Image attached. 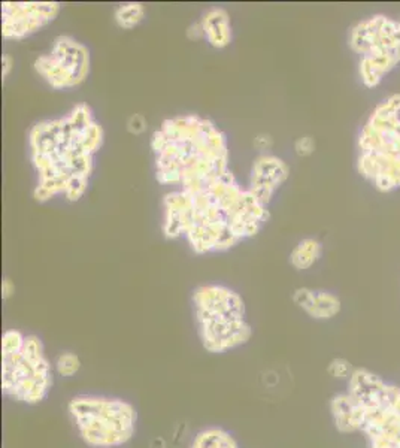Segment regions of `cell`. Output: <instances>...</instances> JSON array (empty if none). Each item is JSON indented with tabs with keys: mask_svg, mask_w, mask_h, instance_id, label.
<instances>
[{
	"mask_svg": "<svg viewBox=\"0 0 400 448\" xmlns=\"http://www.w3.org/2000/svg\"><path fill=\"white\" fill-rule=\"evenodd\" d=\"M290 177L288 164L272 154H263L254 160L250 174V191L254 198L268 206L273 194L285 183Z\"/></svg>",
	"mask_w": 400,
	"mask_h": 448,
	"instance_id": "10",
	"label": "cell"
},
{
	"mask_svg": "<svg viewBox=\"0 0 400 448\" xmlns=\"http://www.w3.org/2000/svg\"><path fill=\"white\" fill-rule=\"evenodd\" d=\"M357 169L382 193L400 189V93L382 101L365 124Z\"/></svg>",
	"mask_w": 400,
	"mask_h": 448,
	"instance_id": "4",
	"label": "cell"
},
{
	"mask_svg": "<svg viewBox=\"0 0 400 448\" xmlns=\"http://www.w3.org/2000/svg\"><path fill=\"white\" fill-rule=\"evenodd\" d=\"M57 2H5L2 4L4 39L18 40L44 29L57 18Z\"/></svg>",
	"mask_w": 400,
	"mask_h": 448,
	"instance_id": "8",
	"label": "cell"
},
{
	"mask_svg": "<svg viewBox=\"0 0 400 448\" xmlns=\"http://www.w3.org/2000/svg\"><path fill=\"white\" fill-rule=\"evenodd\" d=\"M205 39L217 50H223L232 44V21L229 12L223 8H212L200 20Z\"/></svg>",
	"mask_w": 400,
	"mask_h": 448,
	"instance_id": "14",
	"label": "cell"
},
{
	"mask_svg": "<svg viewBox=\"0 0 400 448\" xmlns=\"http://www.w3.org/2000/svg\"><path fill=\"white\" fill-rule=\"evenodd\" d=\"M187 448H241V445L223 426H206L191 438Z\"/></svg>",
	"mask_w": 400,
	"mask_h": 448,
	"instance_id": "15",
	"label": "cell"
},
{
	"mask_svg": "<svg viewBox=\"0 0 400 448\" xmlns=\"http://www.w3.org/2000/svg\"><path fill=\"white\" fill-rule=\"evenodd\" d=\"M82 368L81 357L74 352H63L54 360V372L63 378L75 376Z\"/></svg>",
	"mask_w": 400,
	"mask_h": 448,
	"instance_id": "18",
	"label": "cell"
},
{
	"mask_svg": "<svg viewBox=\"0 0 400 448\" xmlns=\"http://www.w3.org/2000/svg\"><path fill=\"white\" fill-rule=\"evenodd\" d=\"M400 63V48L372 52L360 57L358 74L367 89L378 87L384 77Z\"/></svg>",
	"mask_w": 400,
	"mask_h": 448,
	"instance_id": "13",
	"label": "cell"
},
{
	"mask_svg": "<svg viewBox=\"0 0 400 448\" xmlns=\"http://www.w3.org/2000/svg\"><path fill=\"white\" fill-rule=\"evenodd\" d=\"M127 129L133 135H141L147 129V120L141 114H135L130 117L127 123Z\"/></svg>",
	"mask_w": 400,
	"mask_h": 448,
	"instance_id": "22",
	"label": "cell"
},
{
	"mask_svg": "<svg viewBox=\"0 0 400 448\" xmlns=\"http://www.w3.org/2000/svg\"><path fill=\"white\" fill-rule=\"evenodd\" d=\"M151 148L159 183L179 186L181 191L206 190L230 172L226 135L196 114L164 120Z\"/></svg>",
	"mask_w": 400,
	"mask_h": 448,
	"instance_id": "2",
	"label": "cell"
},
{
	"mask_svg": "<svg viewBox=\"0 0 400 448\" xmlns=\"http://www.w3.org/2000/svg\"><path fill=\"white\" fill-rule=\"evenodd\" d=\"M90 51L72 36H57L48 54L39 55L33 67L52 89H72L90 74Z\"/></svg>",
	"mask_w": 400,
	"mask_h": 448,
	"instance_id": "7",
	"label": "cell"
},
{
	"mask_svg": "<svg viewBox=\"0 0 400 448\" xmlns=\"http://www.w3.org/2000/svg\"><path fill=\"white\" fill-rule=\"evenodd\" d=\"M191 303L198 338L206 353L226 354L251 341L254 330L239 293L219 284L199 286L193 290Z\"/></svg>",
	"mask_w": 400,
	"mask_h": 448,
	"instance_id": "3",
	"label": "cell"
},
{
	"mask_svg": "<svg viewBox=\"0 0 400 448\" xmlns=\"http://www.w3.org/2000/svg\"><path fill=\"white\" fill-rule=\"evenodd\" d=\"M292 299L299 310H302L308 317L320 321H327L338 317L342 310L339 296L326 290L299 287L293 291Z\"/></svg>",
	"mask_w": 400,
	"mask_h": 448,
	"instance_id": "11",
	"label": "cell"
},
{
	"mask_svg": "<svg viewBox=\"0 0 400 448\" xmlns=\"http://www.w3.org/2000/svg\"><path fill=\"white\" fill-rule=\"evenodd\" d=\"M321 242L314 240V237H307V240L300 241L293 248L292 253H290V264H292L296 271H307L321 259Z\"/></svg>",
	"mask_w": 400,
	"mask_h": 448,
	"instance_id": "16",
	"label": "cell"
},
{
	"mask_svg": "<svg viewBox=\"0 0 400 448\" xmlns=\"http://www.w3.org/2000/svg\"><path fill=\"white\" fill-rule=\"evenodd\" d=\"M103 139L102 125L87 103H78L63 118L35 124L29 136L32 163L39 175L35 199L44 203L64 194L69 202H78L87 191L93 157Z\"/></svg>",
	"mask_w": 400,
	"mask_h": 448,
	"instance_id": "1",
	"label": "cell"
},
{
	"mask_svg": "<svg viewBox=\"0 0 400 448\" xmlns=\"http://www.w3.org/2000/svg\"><path fill=\"white\" fill-rule=\"evenodd\" d=\"M13 295H16V284H13L8 276H5L4 281H2V299L8 301Z\"/></svg>",
	"mask_w": 400,
	"mask_h": 448,
	"instance_id": "24",
	"label": "cell"
},
{
	"mask_svg": "<svg viewBox=\"0 0 400 448\" xmlns=\"http://www.w3.org/2000/svg\"><path fill=\"white\" fill-rule=\"evenodd\" d=\"M354 369L355 368L351 365V362L345 357H335L330 360L327 365V374L332 376L333 380L339 381H348Z\"/></svg>",
	"mask_w": 400,
	"mask_h": 448,
	"instance_id": "20",
	"label": "cell"
},
{
	"mask_svg": "<svg viewBox=\"0 0 400 448\" xmlns=\"http://www.w3.org/2000/svg\"><path fill=\"white\" fill-rule=\"evenodd\" d=\"M25 342V335L18 329H8L2 335V344H0V354L2 357L18 353Z\"/></svg>",
	"mask_w": 400,
	"mask_h": 448,
	"instance_id": "19",
	"label": "cell"
},
{
	"mask_svg": "<svg viewBox=\"0 0 400 448\" xmlns=\"http://www.w3.org/2000/svg\"><path fill=\"white\" fill-rule=\"evenodd\" d=\"M12 66H13V59L11 57V55L5 54L2 57V78L4 79H6V77L11 74Z\"/></svg>",
	"mask_w": 400,
	"mask_h": 448,
	"instance_id": "25",
	"label": "cell"
},
{
	"mask_svg": "<svg viewBox=\"0 0 400 448\" xmlns=\"http://www.w3.org/2000/svg\"><path fill=\"white\" fill-rule=\"evenodd\" d=\"M145 18V8L142 4L130 2L120 5L114 12V20L122 30H133Z\"/></svg>",
	"mask_w": 400,
	"mask_h": 448,
	"instance_id": "17",
	"label": "cell"
},
{
	"mask_svg": "<svg viewBox=\"0 0 400 448\" xmlns=\"http://www.w3.org/2000/svg\"><path fill=\"white\" fill-rule=\"evenodd\" d=\"M295 151L299 157H309L315 151V141L312 136L297 138L295 142Z\"/></svg>",
	"mask_w": 400,
	"mask_h": 448,
	"instance_id": "21",
	"label": "cell"
},
{
	"mask_svg": "<svg viewBox=\"0 0 400 448\" xmlns=\"http://www.w3.org/2000/svg\"><path fill=\"white\" fill-rule=\"evenodd\" d=\"M350 47L360 57L372 52L400 48V20L374 16L357 23L350 33Z\"/></svg>",
	"mask_w": 400,
	"mask_h": 448,
	"instance_id": "9",
	"label": "cell"
},
{
	"mask_svg": "<svg viewBox=\"0 0 400 448\" xmlns=\"http://www.w3.org/2000/svg\"><path fill=\"white\" fill-rule=\"evenodd\" d=\"M66 413L79 441L87 448H120L137 432L139 413L122 398L79 393L66 403Z\"/></svg>",
	"mask_w": 400,
	"mask_h": 448,
	"instance_id": "5",
	"label": "cell"
},
{
	"mask_svg": "<svg viewBox=\"0 0 400 448\" xmlns=\"http://www.w3.org/2000/svg\"><path fill=\"white\" fill-rule=\"evenodd\" d=\"M187 36L191 39V40H200V39H205V33H203V27H202V23H195L191 24L188 27L187 30Z\"/></svg>",
	"mask_w": 400,
	"mask_h": 448,
	"instance_id": "23",
	"label": "cell"
},
{
	"mask_svg": "<svg viewBox=\"0 0 400 448\" xmlns=\"http://www.w3.org/2000/svg\"><path fill=\"white\" fill-rule=\"evenodd\" d=\"M54 374V363L47 357L42 340L36 335H25V342L18 353L2 357V395L25 407H36L50 396Z\"/></svg>",
	"mask_w": 400,
	"mask_h": 448,
	"instance_id": "6",
	"label": "cell"
},
{
	"mask_svg": "<svg viewBox=\"0 0 400 448\" xmlns=\"http://www.w3.org/2000/svg\"><path fill=\"white\" fill-rule=\"evenodd\" d=\"M328 410L335 429L342 435L362 432L363 408L348 391H342L330 399Z\"/></svg>",
	"mask_w": 400,
	"mask_h": 448,
	"instance_id": "12",
	"label": "cell"
}]
</instances>
